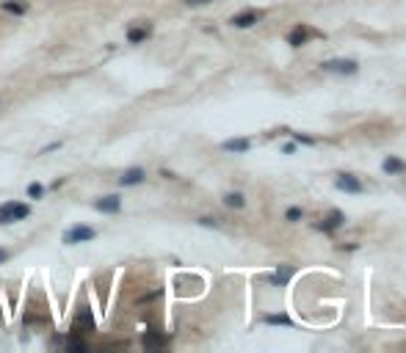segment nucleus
I'll return each mask as SVG.
<instances>
[{
	"mask_svg": "<svg viewBox=\"0 0 406 353\" xmlns=\"http://www.w3.org/2000/svg\"><path fill=\"white\" fill-rule=\"evenodd\" d=\"M199 223H202V226H219V221H216V218H199Z\"/></svg>",
	"mask_w": 406,
	"mask_h": 353,
	"instance_id": "nucleus-22",
	"label": "nucleus"
},
{
	"mask_svg": "<svg viewBox=\"0 0 406 353\" xmlns=\"http://www.w3.org/2000/svg\"><path fill=\"white\" fill-rule=\"evenodd\" d=\"M94 207H97L99 213H119L122 199H119V196H103V199H97V204H94Z\"/></svg>",
	"mask_w": 406,
	"mask_h": 353,
	"instance_id": "nucleus-6",
	"label": "nucleus"
},
{
	"mask_svg": "<svg viewBox=\"0 0 406 353\" xmlns=\"http://www.w3.org/2000/svg\"><path fill=\"white\" fill-rule=\"evenodd\" d=\"M381 168H384V174H403L406 171V163L401 160V157H384Z\"/></svg>",
	"mask_w": 406,
	"mask_h": 353,
	"instance_id": "nucleus-8",
	"label": "nucleus"
},
{
	"mask_svg": "<svg viewBox=\"0 0 406 353\" xmlns=\"http://www.w3.org/2000/svg\"><path fill=\"white\" fill-rule=\"evenodd\" d=\"M6 260H9V251H6V249H0V265H3Z\"/></svg>",
	"mask_w": 406,
	"mask_h": 353,
	"instance_id": "nucleus-24",
	"label": "nucleus"
},
{
	"mask_svg": "<svg viewBox=\"0 0 406 353\" xmlns=\"http://www.w3.org/2000/svg\"><path fill=\"white\" fill-rule=\"evenodd\" d=\"M31 215V207L28 204H17V202H6L0 204V221L3 223H14V221H22Z\"/></svg>",
	"mask_w": 406,
	"mask_h": 353,
	"instance_id": "nucleus-1",
	"label": "nucleus"
},
{
	"mask_svg": "<svg viewBox=\"0 0 406 353\" xmlns=\"http://www.w3.org/2000/svg\"><path fill=\"white\" fill-rule=\"evenodd\" d=\"M72 328H75L78 334L94 331V315H91V309H80L78 315H75V320H72Z\"/></svg>",
	"mask_w": 406,
	"mask_h": 353,
	"instance_id": "nucleus-5",
	"label": "nucleus"
},
{
	"mask_svg": "<svg viewBox=\"0 0 406 353\" xmlns=\"http://www.w3.org/2000/svg\"><path fill=\"white\" fill-rule=\"evenodd\" d=\"M301 215H304V213H301V207H290V210L285 213V218H287V221H298Z\"/></svg>",
	"mask_w": 406,
	"mask_h": 353,
	"instance_id": "nucleus-20",
	"label": "nucleus"
},
{
	"mask_svg": "<svg viewBox=\"0 0 406 353\" xmlns=\"http://www.w3.org/2000/svg\"><path fill=\"white\" fill-rule=\"evenodd\" d=\"M149 33H152L149 25H144V28H130V31H127V42H130V44H141L144 39H149Z\"/></svg>",
	"mask_w": 406,
	"mask_h": 353,
	"instance_id": "nucleus-11",
	"label": "nucleus"
},
{
	"mask_svg": "<svg viewBox=\"0 0 406 353\" xmlns=\"http://www.w3.org/2000/svg\"><path fill=\"white\" fill-rule=\"evenodd\" d=\"M257 20H260V14H257V11H243V14H235V17H232V25H235V28H251Z\"/></svg>",
	"mask_w": 406,
	"mask_h": 353,
	"instance_id": "nucleus-7",
	"label": "nucleus"
},
{
	"mask_svg": "<svg viewBox=\"0 0 406 353\" xmlns=\"http://www.w3.org/2000/svg\"><path fill=\"white\" fill-rule=\"evenodd\" d=\"M321 69L323 72H334V75H357L360 64L351 61V58H334V61H323Z\"/></svg>",
	"mask_w": 406,
	"mask_h": 353,
	"instance_id": "nucleus-2",
	"label": "nucleus"
},
{
	"mask_svg": "<svg viewBox=\"0 0 406 353\" xmlns=\"http://www.w3.org/2000/svg\"><path fill=\"white\" fill-rule=\"evenodd\" d=\"M42 193H44V188L39 185V182H33V185L28 188V196H31V199H39V196H42Z\"/></svg>",
	"mask_w": 406,
	"mask_h": 353,
	"instance_id": "nucleus-19",
	"label": "nucleus"
},
{
	"mask_svg": "<svg viewBox=\"0 0 406 353\" xmlns=\"http://www.w3.org/2000/svg\"><path fill=\"white\" fill-rule=\"evenodd\" d=\"M334 185H337V191H345V193H362L365 191V185L354 174H340L337 180H334Z\"/></svg>",
	"mask_w": 406,
	"mask_h": 353,
	"instance_id": "nucleus-4",
	"label": "nucleus"
},
{
	"mask_svg": "<svg viewBox=\"0 0 406 353\" xmlns=\"http://www.w3.org/2000/svg\"><path fill=\"white\" fill-rule=\"evenodd\" d=\"M144 345H146V348H163V345H166V339H163V337H155V334H146V337H144Z\"/></svg>",
	"mask_w": 406,
	"mask_h": 353,
	"instance_id": "nucleus-18",
	"label": "nucleus"
},
{
	"mask_svg": "<svg viewBox=\"0 0 406 353\" xmlns=\"http://www.w3.org/2000/svg\"><path fill=\"white\" fill-rule=\"evenodd\" d=\"M67 348H69V350H86V345L80 342V339H69V342H67Z\"/></svg>",
	"mask_w": 406,
	"mask_h": 353,
	"instance_id": "nucleus-21",
	"label": "nucleus"
},
{
	"mask_svg": "<svg viewBox=\"0 0 406 353\" xmlns=\"http://www.w3.org/2000/svg\"><path fill=\"white\" fill-rule=\"evenodd\" d=\"M343 221H345V215L340 213V210H332V215H329V218L321 223V229H323V232H332V229L343 226Z\"/></svg>",
	"mask_w": 406,
	"mask_h": 353,
	"instance_id": "nucleus-12",
	"label": "nucleus"
},
{
	"mask_svg": "<svg viewBox=\"0 0 406 353\" xmlns=\"http://www.w3.org/2000/svg\"><path fill=\"white\" fill-rule=\"evenodd\" d=\"M290 276H293V268H290V265H282V268L276 270L268 281H271V284H279V287H282V284H287V279H290Z\"/></svg>",
	"mask_w": 406,
	"mask_h": 353,
	"instance_id": "nucleus-13",
	"label": "nucleus"
},
{
	"mask_svg": "<svg viewBox=\"0 0 406 353\" xmlns=\"http://www.w3.org/2000/svg\"><path fill=\"white\" fill-rule=\"evenodd\" d=\"M94 229L91 226H72V229H67V232H64V243L67 246H75V243H86V240H94Z\"/></svg>",
	"mask_w": 406,
	"mask_h": 353,
	"instance_id": "nucleus-3",
	"label": "nucleus"
},
{
	"mask_svg": "<svg viewBox=\"0 0 406 353\" xmlns=\"http://www.w3.org/2000/svg\"><path fill=\"white\" fill-rule=\"evenodd\" d=\"M307 39H310V31H307V28H296V31L287 36V42H290L293 47H301V44H307Z\"/></svg>",
	"mask_w": 406,
	"mask_h": 353,
	"instance_id": "nucleus-15",
	"label": "nucleus"
},
{
	"mask_svg": "<svg viewBox=\"0 0 406 353\" xmlns=\"http://www.w3.org/2000/svg\"><path fill=\"white\" fill-rule=\"evenodd\" d=\"M249 138H229V141H224L221 144V149L224 152H249Z\"/></svg>",
	"mask_w": 406,
	"mask_h": 353,
	"instance_id": "nucleus-10",
	"label": "nucleus"
},
{
	"mask_svg": "<svg viewBox=\"0 0 406 353\" xmlns=\"http://www.w3.org/2000/svg\"><path fill=\"white\" fill-rule=\"evenodd\" d=\"M3 11H9V14H25L28 11V3H22V0H3V6H0Z\"/></svg>",
	"mask_w": 406,
	"mask_h": 353,
	"instance_id": "nucleus-14",
	"label": "nucleus"
},
{
	"mask_svg": "<svg viewBox=\"0 0 406 353\" xmlns=\"http://www.w3.org/2000/svg\"><path fill=\"white\" fill-rule=\"evenodd\" d=\"M224 204H227V207L240 210V207L246 204V199H243V193H227V196H224Z\"/></svg>",
	"mask_w": 406,
	"mask_h": 353,
	"instance_id": "nucleus-17",
	"label": "nucleus"
},
{
	"mask_svg": "<svg viewBox=\"0 0 406 353\" xmlns=\"http://www.w3.org/2000/svg\"><path fill=\"white\" fill-rule=\"evenodd\" d=\"M144 168H127L125 174L119 177V182L122 185H138V182H144Z\"/></svg>",
	"mask_w": 406,
	"mask_h": 353,
	"instance_id": "nucleus-9",
	"label": "nucleus"
},
{
	"mask_svg": "<svg viewBox=\"0 0 406 353\" xmlns=\"http://www.w3.org/2000/svg\"><path fill=\"white\" fill-rule=\"evenodd\" d=\"M185 6H205V3H213V0H182Z\"/></svg>",
	"mask_w": 406,
	"mask_h": 353,
	"instance_id": "nucleus-23",
	"label": "nucleus"
},
{
	"mask_svg": "<svg viewBox=\"0 0 406 353\" xmlns=\"http://www.w3.org/2000/svg\"><path fill=\"white\" fill-rule=\"evenodd\" d=\"M263 323H268V326H293V320L287 315H266Z\"/></svg>",
	"mask_w": 406,
	"mask_h": 353,
	"instance_id": "nucleus-16",
	"label": "nucleus"
}]
</instances>
